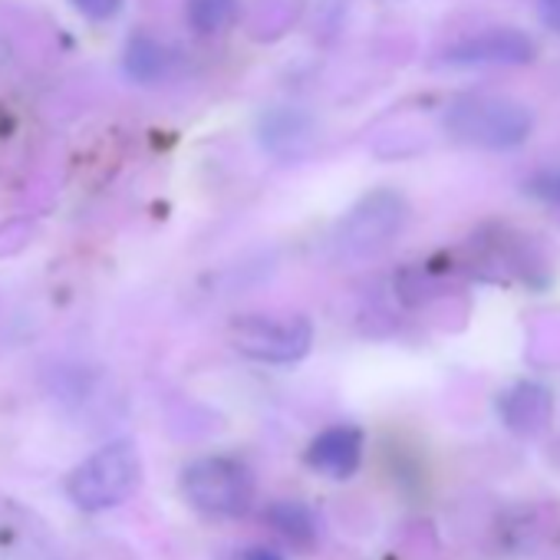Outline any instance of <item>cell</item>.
<instances>
[{
	"instance_id": "obj_3",
	"label": "cell",
	"mask_w": 560,
	"mask_h": 560,
	"mask_svg": "<svg viewBox=\"0 0 560 560\" xmlns=\"http://www.w3.org/2000/svg\"><path fill=\"white\" fill-rule=\"evenodd\" d=\"M406 218H409V205L399 191L376 188L363 195L334 231L337 257L347 264H357V260H370L383 254L406 228Z\"/></svg>"
},
{
	"instance_id": "obj_12",
	"label": "cell",
	"mask_w": 560,
	"mask_h": 560,
	"mask_svg": "<svg viewBox=\"0 0 560 560\" xmlns=\"http://www.w3.org/2000/svg\"><path fill=\"white\" fill-rule=\"evenodd\" d=\"M267 521H270V527L280 537H288L291 544H304L307 547V544L317 540V517L301 501H273L267 508Z\"/></svg>"
},
{
	"instance_id": "obj_14",
	"label": "cell",
	"mask_w": 560,
	"mask_h": 560,
	"mask_svg": "<svg viewBox=\"0 0 560 560\" xmlns=\"http://www.w3.org/2000/svg\"><path fill=\"white\" fill-rule=\"evenodd\" d=\"M527 191L537 195V198H547V201H560V168H550V172H540L527 182Z\"/></svg>"
},
{
	"instance_id": "obj_15",
	"label": "cell",
	"mask_w": 560,
	"mask_h": 560,
	"mask_svg": "<svg viewBox=\"0 0 560 560\" xmlns=\"http://www.w3.org/2000/svg\"><path fill=\"white\" fill-rule=\"evenodd\" d=\"M540 21L560 37V0H540Z\"/></svg>"
},
{
	"instance_id": "obj_8",
	"label": "cell",
	"mask_w": 560,
	"mask_h": 560,
	"mask_svg": "<svg viewBox=\"0 0 560 560\" xmlns=\"http://www.w3.org/2000/svg\"><path fill=\"white\" fill-rule=\"evenodd\" d=\"M304 458L314 471L347 481L363 462V432L357 425H330L307 445Z\"/></svg>"
},
{
	"instance_id": "obj_11",
	"label": "cell",
	"mask_w": 560,
	"mask_h": 560,
	"mask_svg": "<svg viewBox=\"0 0 560 560\" xmlns=\"http://www.w3.org/2000/svg\"><path fill=\"white\" fill-rule=\"evenodd\" d=\"M185 18L195 34L218 37V34H228L241 21V0H188Z\"/></svg>"
},
{
	"instance_id": "obj_1",
	"label": "cell",
	"mask_w": 560,
	"mask_h": 560,
	"mask_svg": "<svg viewBox=\"0 0 560 560\" xmlns=\"http://www.w3.org/2000/svg\"><path fill=\"white\" fill-rule=\"evenodd\" d=\"M442 126L462 145L504 152V149L527 142L534 129V116L524 103L511 96L471 93V96H458L455 103H448Z\"/></svg>"
},
{
	"instance_id": "obj_5",
	"label": "cell",
	"mask_w": 560,
	"mask_h": 560,
	"mask_svg": "<svg viewBox=\"0 0 560 560\" xmlns=\"http://www.w3.org/2000/svg\"><path fill=\"white\" fill-rule=\"evenodd\" d=\"M254 475L244 462L228 455L195 458L182 471V494L188 504L211 517H241L254 504Z\"/></svg>"
},
{
	"instance_id": "obj_16",
	"label": "cell",
	"mask_w": 560,
	"mask_h": 560,
	"mask_svg": "<svg viewBox=\"0 0 560 560\" xmlns=\"http://www.w3.org/2000/svg\"><path fill=\"white\" fill-rule=\"evenodd\" d=\"M241 560H284L277 550H270V547H250V550H244V557Z\"/></svg>"
},
{
	"instance_id": "obj_7",
	"label": "cell",
	"mask_w": 560,
	"mask_h": 560,
	"mask_svg": "<svg viewBox=\"0 0 560 560\" xmlns=\"http://www.w3.org/2000/svg\"><path fill=\"white\" fill-rule=\"evenodd\" d=\"M257 136L264 152H270L280 162H301L314 149V119L304 109L294 106H273L260 116Z\"/></svg>"
},
{
	"instance_id": "obj_2",
	"label": "cell",
	"mask_w": 560,
	"mask_h": 560,
	"mask_svg": "<svg viewBox=\"0 0 560 560\" xmlns=\"http://www.w3.org/2000/svg\"><path fill=\"white\" fill-rule=\"evenodd\" d=\"M139 481L142 455L129 439H119L96 448L83 465L73 468V475L67 478V494L80 511L100 514L122 504L139 488Z\"/></svg>"
},
{
	"instance_id": "obj_9",
	"label": "cell",
	"mask_w": 560,
	"mask_h": 560,
	"mask_svg": "<svg viewBox=\"0 0 560 560\" xmlns=\"http://www.w3.org/2000/svg\"><path fill=\"white\" fill-rule=\"evenodd\" d=\"M501 419L514 432H537L550 419V393L537 383H517L501 396Z\"/></svg>"
},
{
	"instance_id": "obj_13",
	"label": "cell",
	"mask_w": 560,
	"mask_h": 560,
	"mask_svg": "<svg viewBox=\"0 0 560 560\" xmlns=\"http://www.w3.org/2000/svg\"><path fill=\"white\" fill-rule=\"evenodd\" d=\"M70 4L86 18V21H96V24H103V21H113V18H119V11H122V4L126 0H70Z\"/></svg>"
},
{
	"instance_id": "obj_6",
	"label": "cell",
	"mask_w": 560,
	"mask_h": 560,
	"mask_svg": "<svg viewBox=\"0 0 560 560\" xmlns=\"http://www.w3.org/2000/svg\"><path fill=\"white\" fill-rule=\"evenodd\" d=\"M537 54L534 40L514 27H494L481 31L475 37L458 40L445 50V63L452 67H524Z\"/></svg>"
},
{
	"instance_id": "obj_10",
	"label": "cell",
	"mask_w": 560,
	"mask_h": 560,
	"mask_svg": "<svg viewBox=\"0 0 560 560\" xmlns=\"http://www.w3.org/2000/svg\"><path fill=\"white\" fill-rule=\"evenodd\" d=\"M172 70V54L155 40V37H132L129 47H126V73L129 80L142 83V86H152L159 80H165Z\"/></svg>"
},
{
	"instance_id": "obj_4",
	"label": "cell",
	"mask_w": 560,
	"mask_h": 560,
	"mask_svg": "<svg viewBox=\"0 0 560 560\" xmlns=\"http://www.w3.org/2000/svg\"><path fill=\"white\" fill-rule=\"evenodd\" d=\"M231 347L254 363L291 366L314 347V324L301 314H244L231 320Z\"/></svg>"
}]
</instances>
